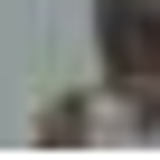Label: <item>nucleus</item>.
<instances>
[{
    "mask_svg": "<svg viewBox=\"0 0 160 160\" xmlns=\"http://www.w3.org/2000/svg\"><path fill=\"white\" fill-rule=\"evenodd\" d=\"M104 47H113V66H151L160 57V10H113Z\"/></svg>",
    "mask_w": 160,
    "mask_h": 160,
    "instance_id": "nucleus-1",
    "label": "nucleus"
}]
</instances>
